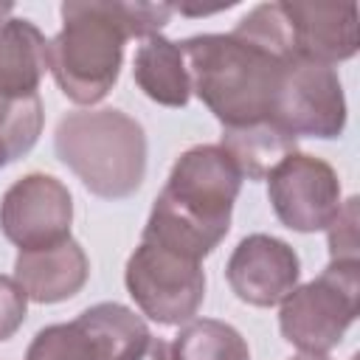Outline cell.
I'll list each match as a JSON object with an SVG mask.
<instances>
[{"instance_id": "obj_24", "label": "cell", "mask_w": 360, "mask_h": 360, "mask_svg": "<svg viewBox=\"0 0 360 360\" xmlns=\"http://www.w3.org/2000/svg\"><path fill=\"white\" fill-rule=\"evenodd\" d=\"M8 163V155H6V146H3V141H0V169Z\"/></svg>"}, {"instance_id": "obj_9", "label": "cell", "mask_w": 360, "mask_h": 360, "mask_svg": "<svg viewBox=\"0 0 360 360\" xmlns=\"http://www.w3.org/2000/svg\"><path fill=\"white\" fill-rule=\"evenodd\" d=\"M273 121L295 138H340L346 129V96L335 68L290 59Z\"/></svg>"}, {"instance_id": "obj_7", "label": "cell", "mask_w": 360, "mask_h": 360, "mask_svg": "<svg viewBox=\"0 0 360 360\" xmlns=\"http://www.w3.org/2000/svg\"><path fill=\"white\" fill-rule=\"evenodd\" d=\"M146 338L149 326L135 309L101 301L68 323L39 329L25 360H129Z\"/></svg>"}, {"instance_id": "obj_6", "label": "cell", "mask_w": 360, "mask_h": 360, "mask_svg": "<svg viewBox=\"0 0 360 360\" xmlns=\"http://www.w3.org/2000/svg\"><path fill=\"white\" fill-rule=\"evenodd\" d=\"M124 284L135 307L160 326L194 321L205 298L202 262L149 239H141L129 253Z\"/></svg>"}, {"instance_id": "obj_1", "label": "cell", "mask_w": 360, "mask_h": 360, "mask_svg": "<svg viewBox=\"0 0 360 360\" xmlns=\"http://www.w3.org/2000/svg\"><path fill=\"white\" fill-rule=\"evenodd\" d=\"M62 28L48 39V70L76 104H98L118 82L127 39L160 34L172 20L169 3L68 0L59 8Z\"/></svg>"}, {"instance_id": "obj_5", "label": "cell", "mask_w": 360, "mask_h": 360, "mask_svg": "<svg viewBox=\"0 0 360 360\" xmlns=\"http://www.w3.org/2000/svg\"><path fill=\"white\" fill-rule=\"evenodd\" d=\"M360 262H329L318 278L295 287L278 309V329L301 354H329L354 323Z\"/></svg>"}, {"instance_id": "obj_21", "label": "cell", "mask_w": 360, "mask_h": 360, "mask_svg": "<svg viewBox=\"0 0 360 360\" xmlns=\"http://www.w3.org/2000/svg\"><path fill=\"white\" fill-rule=\"evenodd\" d=\"M129 360H172V349L163 338H146V343L129 357Z\"/></svg>"}, {"instance_id": "obj_14", "label": "cell", "mask_w": 360, "mask_h": 360, "mask_svg": "<svg viewBox=\"0 0 360 360\" xmlns=\"http://www.w3.org/2000/svg\"><path fill=\"white\" fill-rule=\"evenodd\" d=\"M48 70V39L25 17H8L0 25V96H39Z\"/></svg>"}, {"instance_id": "obj_3", "label": "cell", "mask_w": 360, "mask_h": 360, "mask_svg": "<svg viewBox=\"0 0 360 360\" xmlns=\"http://www.w3.org/2000/svg\"><path fill=\"white\" fill-rule=\"evenodd\" d=\"M177 45L186 59L191 93L222 127L273 121L290 65L287 56L239 31L197 34Z\"/></svg>"}, {"instance_id": "obj_18", "label": "cell", "mask_w": 360, "mask_h": 360, "mask_svg": "<svg viewBox=\"0 0 360 360\" xmlns=\"http://www.w3.org/2000/svg\"><path fill=\"white\" fill-rule=\"evenodd\" d=\"M42 121H45V110L39 96H28V98L0 96V141L6 146L8 163L20 160L34 149L42 132Z\"/></svg>"}, {"instance_id": "obj_17", "label": "cell", "mask_w": 360, "mask_h": 360, "mask_svg": "<svg viewBox=\"0 0 360 360\" xmlns=\"http://www.w3.org/2000/svg\"><path fill=\"white\" fill-rule=\"evenodd\" d=\"M172 360H250L248 340L239 329L217 318L188 321L169 343Z\"/></svg>"}, {"instance_id": "obj_8", "label": "cell", "mask_w": 360, "mask_h": 360, "mask_svg": "<svg viewBox=\"0 0 360 360\" xmlns=\"http://www.w3.org/2000/svg\"><path fill=\"white\" fill-rule=\"evenodd\" d=\"M267 200L278 222L298 233L326 231L343 202L338 172L307 152L287 155L267 174Z\"/></svg>"}, {"instance_id": "obj_4", "label": "cell", "mask_w": 360, "mask_h": 360, "mask_svg": "<svg viewBox=\"0 0 360 360\" xmlns=\"http://www.w3.org/2000/svg\"><path fill=\"white\" fill-rule=\"evenodd\" d=\"M56 158L101 200L132 197L146 174V132L115 110H73L59 118L53 132Z\"/></svg>"}, {"instance_id": "obj_19", "label": "cell", "mask_w": 360, "mask_h": 360, "mask_svg": "<svg viewBox=\"0 0 360 360\" xmlns=\"http://www.w3.org/2000/svg\"><path fill=\"white\" fill-rule=\"evenodd\" d=\"M357 197H349L340 202L335 219L326 225V239H329V262H360L357 256Z\"/></svg>"}, {"instance_id": "obj_10", "label": "cell", "mask_w": 360, "mask_h": 360, "mask_svg": "<svg viewBox=\"0 0 360 360\" xmlns=\"http://www.w3.org/2000/svg\"><path fill=\"white\" fill-rule=\"evenodd\" d=\"M73 197L53 174L31 172L14 180L0 200V231L20 250L59 245L70 236Z\"/></svg>"}, {"instance_id": "obj_20", "label": "cell", "mask_w": 360, "mask_h": 360, "mask_svg": "<svg viewBox=\"0 0 360 360\" xmlns=\"http://www.w3.org/2000/svg\"><path fill=\"white\" fill-rule=\"evenodd\" d=\"M25 315H28V295L11 276L0 273V343L8 340L22 326Z\"/></svg>"}, {"instance_id": "obj_22", "label": "cell", "mask_w": 360, "mask_h": 360, "mask_svg": "<svg viewBox=\"0 0 360 360\" xmlns=\"http://www.w3.org/2000/svg\"><path fill=\"white\" fill-rule=\"evenodd\" d=\"M11 11H14V6H11V3H0V25L11 17Z\"/></svg>"}, {"instance_id": "obj_15", "label": "cell", "mask_w": 360, "mask_h": 360, "mask_svg": "<svg viewBox=\"0 0 360 360\" xmlns=\"http://www.w3.org/2000/svg\"><path fill=\"white\" fill-rule=\"evenodd\" d=\"M135 84L143 90L146 98L163 107H186L191 98V82L186 70V59L177 42L166 39L163 34L146 37L132 59Z\"/></svg>"}, {"instance_id": "obj_11", "label": "cell", "mask_w": 360, "mask_h": 360, "mask_svg": "<svg viewBox=\"0 0 360 360\" xmlns=\"http://www.w3.org/2000/svg\"><path fill=\"white\" fill-rule=\"evenodd\" d=\"M225 278L239 301L250 307H276L298 287L301 262L284 239L250 233L239 239L228 256Z\"/></svg>"}, {"instance_id": "obj_16", "label": "cell", "mask_w": 360, "mask_h": 360, "mask_svg": "<svg viewBox=\"0 0 360 360\" xmlns=\"http://www.w3.org/2000/svg\"><path fill=\"white\" fill-rule=\"evenodd\" d=\"M219 146L233 160L242 177L267 180V174L287 155L298 152V138L276 121H256L242 127H222Z\"/></svg>"}, {"instance_id": "obj_12", "label": "cell", "mask_w": 360, "mask_h": 360, "mask_svg": "<svg viewBox=\"0 0 360 360\" xmlns=\"http://www.w3.org/2000/svg\"><path fill=\"white\" fill-rule=\"evenodd\" d=\"M290 48L295 59L335 68L357 53V6L354 3H290L278 0Z\"/></svg>"}, {"instance_id": "obj_13", "label": "cell", "mask_w": 360, "mask_h": 360, "mask_svg": "<svg viewBox=\"0 0 360 360\" xmlns=\"http://www.w3.org/2000/svg\"><path fill=\"white\" fill-rule=\"evenodd\" d=\"M90 278V259L84 248L68 236L59 245L20 250L14 259V281L22 287L28 301L59 304L73 298Z\"/></svg>"}, {"instance_id": "obj_2", "label": "cell", "mask_w": 360, "mask_h": 360, "mask_svg": "<svg viewBox=\"0 0 360 360\" xmlns=\"http://www.w3.org/2000/svg\"><path fill=\"white\" fill-rule=\"evenodd\" d=\"M242 180L245 177L219 143L186 149L155 197L141 239L202 262L231 231Z\"/></svg>"}, {"instance_id": "obj_23", "label": "cell", "mask_w": 360, "mask_h": 360, "mask_svg": "<svg viewBox=\"0 0 360 360\" xmlns=\"http://www.w3.org/2000/svg\"><path fill=\"white\" fill-rule=\"evenodd\" d=\"M290 360H329V357L326 354H295ZM352 360H357V357H352Z\"/></svg>"}]
</instances>
